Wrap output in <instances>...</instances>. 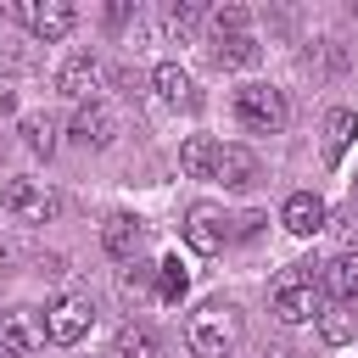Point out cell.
I'll list each match as a JSON object with an SVG mask.
<instances>
[{
	"instance_id": "6da1fadb",
	"label": "cell",
	"mask_w": 358,
	"mask_h": 358,
	"mask_svg": "<svg viewBox=\"0 0 358 358\" xmlns=\"http://www.w3.org/2000/svg\"><path fill=\"white\" fill-rule=\"evenodd\" d=\"M246 324H241V308L235 302H201L190 319H185V341L196 358H229L241 347Z\"/></svg>"
},
{
	"instance_id": "7a4b0ae2",
	"label": "cell",
	"mask_w": 358,
	"mask_h": 358,
	"mask_svg": "<svg viewBox=\"0 0 358 358\" xmlns=\"http://www.w3.org/2000/svg\"><path fill=\"white\" fill-rule=\"evenodd\" d=\"M319 308H324V291H319L313 263H291L274 280V319L280 324H308V319H319Z\"/></svg>"
},
{
	"instance_id": "3957f363",
	"label": "cell",
	"mask_w": 358,
	"mask_h": 358,
	"mask_svg": "<svg viewBox=\"0 0 358 358\" xmlns=\"http://www.w3.org/2000/svg\"><path fill=\"white\" fill-rule=\"evenodd\" d=\"M235 117H241L246 129H257V134H280L285 117H291L285 90H274V84H241V90H235Z\"/></svg>"
},
{
	"instance_id": "277c9868",
	"label": "cell",
	"mask_w": 358,
	"mask_h": 358,
	"mask_svg": "<svg viewBox=\"0 0 358 358\" xmlns=\"http://www.w3.org/2000/svg\"><path fill=\"white\" fill-rule=\"evenodd\" d=\"M0 207L11 218H22V224H50L62 201H56V190L45 179H6L0 185Z\"/></svg>"
},
{
	"instance_id": "5b68a950",
	"label": "cell",
	"mask_w": 358,
	"mask_h": 358,
	"mask_svg": "<svg viewBox=\"0 0 358 358\" xmlns=\"http://www.w3.org/2000/svg\"><path fill=\"white\" fill-rule=\"evenodd\" d=\"M90 324H95V308H90L84 296H56V302L45 308V336H50L56 347L84 341V336H90Z\"/></svg>"
},
{
	"instance_id": "8992f818",
	"label": "cell",
	"mask_w": 358,
	"mask_h": 358,
	"mask_svg": "<svg viewBox=\"0 0 358 358\" xmlns=\"http://www.w3.org/2000/svg\"><path fill=\"white\" fill-rule=\"evenodd\" d=\"M22 22H28V34L34 39H45V45H56V39H67L73 34V6L67 0H22V6H11Z\"/></svg>"
},
{
	"instance_id": "52a82bcc",
	"label": "cell",
	"mask_w": 358,
	"mask_h": 358,
	"mask_svg": "<svg viewBox=\"0 0 358 358\" xmlns=\"http://www.w3.org/2000/svg\"><path fill=\"white\" fill-rule=\"evenodd\" d=\"M56 90L67 95V101H95V90H101V62L90 56V50H73L67 62H62V73H56Z\"/></svg>"
},
{
	"instance_id": "ba28073f",
	"label": "cell",
	"mask_w": 358,
	"mask_h": 358,
	"mask_svg": "<svg viewBox=\"0 0 358 358\" xmlns=\"http://www.w3.org/2000/svg\"><path fill=\"white\" fill-rule=\"evenodd\" d=\"M112 134H117V112L95 95V101H84L78 112H73V140L78 145H90V151H101V145H112Z\"/></svg>"
},
{
	"instance_id": "9c48e42d",
	"label": "cell",
	"mask_w": 358,
	"mask_h": 358,
	"mask_svg": "<svg viewBox=\"0 0 358 358\" xmlns=\"http://www.w3.org/2000/svg\"><path fill=\"white\" fill-rule=\"evenodd\" d=\"M185 241H190V252H201V257L224 252V241H229L224 213H218V207H207V201H196V207L185 213Z\"/></svg>"
},
{
	"instance_id": "30bf717a",
	"label": "cell",
	"mask_w": 358,
	"mask_h": 358,
	"mask_svg": "<svg viewBox=\"0 0 358 358\" xmlns=\"http://www.w3.org/2000/svg\"><path fill=\"white\" fill-rule=\"evenodd\" d=\"M280 224L291 229V235H319L324 224H330V213H324V201L313 196V190H296V196H285V207H280Z\"/></svg>"
},
{
	"instance_id": "8fae6325",
	"label": "cell",
	"mask_w": 358,
	"mask_h": 358,
	"mask_svg": "<svg viewBox=\"0 0 358 358\" xmlns=\"http://www.w3.org/2000/svg\"><path fill=\"white\" fill-rule=\"evenodd\" d=\"M319 291H330L341 308H352L358 302V252L347 246V252H336L324 268H319Z\"/></svg>"
},
{
	"instance_id": "7c38bea8",
	"label": "cell",
	"mask_w": 358,
	"mask_h": 358,
	"mask_svg": "<svg viewBox=\"0 0 358 358\" xmlns=\"http://www.w3.org/2000/svg\"><path fill=\"white\" fill-rule=\"evenodd\" d=\"M39 341H45V319H34L28 308H17V313H6V319H0V347H6V352L28 358Z\"/></svg>"
},
{
	"instance_id": "4fadbf2b",
	"label": "cell",
	"mask_w": 358,
	"mask_h": 358,
	"mask_svg": "<svg viewBox=\"0 0 358 358\" xmlns=\"http://www.w3.org/2000/svg\"><path fill=\"white\" fill-rule=\"evenodd\" d=\"M213 179H224L229 190H246V185L257 179V157H252L246 145H218V157H213Z\"/></svg>"
},
{
	"instance_id": "5bb4252c",
	"label": "cell",
	"mask_w": 358,
	"mask_h": 358,
	"mask_svg": "<svg viewBox=\"0 0 358 358\" xmlns=\"http://www.w3.org/2000/svg\"><path fill=\"white\" fill-rule=\"evenodd\" d=\"M140 241H145V229H140V218H134V213H112V218L101 224V246H106L112 257H123V263L140 252Z\"/></svg>"
},
{
	"instance_id": "9a60e30c",
	"label": "cell",
	"mask_w": 358,
	"mask_h": 358,
	"mask_svg": "<svg viewBox=\"0 0 358 358\" xmlns=\"http://www.w3.org/2000/svg\"><path fill=\"white\" fill-rule=\"evenodd\" d=\"M151 84H157V95H162L168 106H196V84H190V73H185L179 62H162V67L151 73Z\"/></svg>"
},
{
	"instance_id": "2e32d148",
	"label": "cell",
	"mask_w": 358,
	"mask_h": 358,
	"mask_svg": "<svg viewBox=\"0 0 358 358\" xmlns=\"http://www.w3.org/2000/svg\"><path fill=\"white\" fill-rule=\"evenodd\" d=\"M352 140H358V112H347V106H336V112L324 117V162H341Z\"/></svg>"
},
{
	"instance_id": "e0dca14e",
	"label": "cell",
	"mask_w": 358,
	"mask_h": 358,
	"mask_svg": "<svg viewBox=\"0 0 358 358\" xmlns=\"http://www.w3.org/2000/svg\"><path fill=\"white\" fill-rule=\"evenodd\" d=\"M213 157H218V145H213L207 134H190V140L179 145V168H185L190 179H213Z\"/></svg>"
},
{
	"instance_id": "ac0fdd59",
	"label": "cell",
	"mask_w": 358,
	"mask_h": 358,
	"mask_svg": "<svg viewBox=\"0 0 358 358\" xmlns=\"http://www.w3.org/2000/svg\"><path fill=\"white\" fill-rule=\"evenodd\" d=\"M213 62H218V67H252V62H257V39H252V34H218Z\"/></svg>"
},
{
	"instance_id": "d6986e66",
	"label": "cell",
	"mask_w": 358,
	"mask_h": 358,
	"mask_svg": "<svg viewBox=\"0 0 358 358\" xmlns=\"http://www.w3.org/2000/svg\"><path fill=\"white\" fill-rule=\"evenodd\" d=\"M17 134H22V145L39 151V157L56 151V129H50V117H39V112H22V117H17Z\"/></svg>"
},
{
	"instance_id": "ffe728a7",
	"label": "cell",
	"mask_w": 358,
	"mask_h": 358,
	"mask_svg": "<svg viewBox=\"0 0 358 358\" xmlns=\"http://www.w3.org/2000/svg\"><path fill=\"white\" fill-rule=\"evenodd\" d=\"M157 291H162V302H179V296L190 291V274H185L179 257H162V263H157Z\"/></svg>"
},
{
	"instance_id": "44dd1931",
	"label": "cell",
	"mask_w": 358,
	"mask_h": 358,
	"mask_svg": "<svg viewBox=\"0 0 358 358\" xmlns=\"http://www.w3.org/2000/svg\"><path fill=\"white\" fill-rule=\"evenodd\" d=\"M117 358H157V336L145 324H123L117 330Z\"/></svg>"
},
{
	"instance_id": "7402d4cb",
	"label": "cell",
	"mask_w": 358,
	"mask_h": 358,
	"mask_svg": "<svg viewBox=\"0 0 358 358\" xmlns=\"http://www.w3.org/2000/svg\"><path fill=\"white\" fill-rule=\"evenodd\" d=\"M319 336H324L330 347L352 341V319H347V308H341V302H336V308H319Z\"/></svg>"
},
{
	"instance_id": "603a6c76",
	"label": "cell",
	"mask_w": 358,
	"mask_h": 358,
	"mask_svg": "<svg viewBox=\"0 0 358 358\" xmlns=\"http://www.w3.org/2000/svg\"><path fill=\"white\" fill-rule=\"evenodd\" d=\"M207 17H213V28H218V34H246V22H252V11H246L241 0H224V6H213Z\"/></svg>"
},
{
	"instance_id": "cb8c5ba5",
	"label": "cell",
	"mask_w": 358,
	"mask_h": 358,
	"mask_svg": "<svg viewBox=\"0 0 358 358\" xmlns=\"http://www.w3.org/2000/svg\"><path fill=\"white\" fill-rule=\"evenodd\" d=\"M196 17H201L196 6H173V11H168V22H173V34H190V28H196Z\"/></svg>"
},
{
	"instance_id": "d4e9b609",
	"label": "cell",
	"mask_w": 358,
	"mask_h": 358,
	"mask_svg": "<svg viewBox=\"0 0 358 358\" xmlns=\"http://www.w3.org/2000/svg\"><path fill=\"white\" fill-rule=\"evenodd\" d=\"M145 285H151V268H129L123 274V291H145Z\"/></svg>"
},
{
	"instance_id": "484cf974",
	"label": "cell",
	"mask_w": 358,
	"mask_h": 358,
	"mask_svg": "<svg viewBox=\"0 0 358 358\" xmlns=\"http://www.w3.org/2000/svg\"><path fill=\"white\" fill-rule=\"evenodd\" d=\"M6 17H11V6H0V22H6Z\"/></svg>"
},
{
	"instance_id": "4316f807",
	"label": "cell",
	"mask_w": 358,
	"mask_h": 358,
	"mask_svg": "<svg viewBox=\"0 0 358 358\" xmlns=\"http://www.w3.org/2000/svg\"><path fill=\"white\" fill-rule=\"evenodd\" d=\"M352 201H358V179H352Z\"/></svg>"
},
{
	"instance_id": "83f0119b",
	"label": "cell",
	"mask_w": 358,
	"mask_h": 358,
	"mask_svg": "<svg viewBox=\"0 0 358 358\" xmlns=\"http://www.w3.org/2000/svg\"><path fill=\"white\" fill-rule=\"evenodd\" d=\"M0 358H17V352H6V347H0Z\"/></svg>"
}]
</instances>
